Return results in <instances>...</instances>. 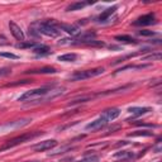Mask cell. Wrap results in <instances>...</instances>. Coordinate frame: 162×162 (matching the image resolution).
<instances>
[{"label": "cell", "instance_id": "obj_19", "mask_svg": "<svg viewBox=\"0 0 162 162\" xmlns=\"http://www.w3.org/2000/svg\"><path fill=\"white\" fill-rule=\"evenodd\" d=\"M133 153L132 152H128V151H122V152H118V153H115L114 157H117V158H122V160H129V158H133Z\"/></svg>", "mask_w": 162, "mask_h": 162}, {"label": "cell", "instance_id": "obj_30", "mask_svg": "<svg viewBox=\"0 0 162 162\" xmlns=\"http://www.w3.org/2000/svg\"><path fill=\"white\" fill-rule=\"evenodd\" d=\"M158 162H161V161H158Z\"/></svg>", "mask_w": 162, "mask_h": 162}, {"label": "cell", "instance_id": "obj_1", "mask_svg": "<svg viewBox=\"0 0 162 162\" xmlns=\"http://www.w3.org/2000/svg\"><path fill=\"white\" fill-rule=\"evenodd\" d=\"M29 33L32 34H43L47 37H59L61 30L56 27V22L47 20V22H36L29 27Z\"/></svg>", "mask_w": 162, "mask_h": 162}, {"label": "cell", "instance_id": "obj_16", "mask_svg": "<svg viewBox=\"0 0 162 162\" xmlns=\"http://www.w3.org/2000/svg\"><path fill=\"white\" fill-rule=\"evenodd\" d=\"M76 59H77L76 53H66V55L59 56V61H62V62H74Z\"/></svg>", "mask_w": 162, "mask_h": 162}, {"label": "cell", "instance_id": "obj_8", "mask_svg": "<svg viewBox=\"0 0 162 162\" xmlns=\"http://www.w3.org/2000/svg\"><path fill=\"white\" fill-rule=\"evenodd\" d=\"M107 120L104 119L103 117H100V118H98V119H95V120H92L91 123H89V124H86V127H85V129L86 131H99V129H101V128H104V127L107 125Z\"/></svg>", "mask_w": 162, "mask_h": 162}, {"label": "cell", "instance_id": "obj_14", "mask_svg": "<svg viewBox=\"0 0 162 162\" xmlns=\"http://www.w3.org/2000/svg\"><path fill=\"white\" fill-rule=\"evenodd\" d=\"M149 110H151L149 108H140V107H133V108H129V109H128V111L132 113L134 117H140V115H143V114L148 113Z\"/></svg>", "mask_w": 162, "mask_h": 162}, {"label": "cell", "instance_id": "obj_6", "mask_svg": "<svg viewBox=\"0 0 162 162\" xmlns=\"http://www.w3.org/2000/svg\"><path fill=\"white\" fill-rule=\"evenodd\" d=\"M9 28H10L11 34H13V37H14L17 41H20V42L24 41V38H26L24 32L22 30V28H20L18 24H15L14 22H10V23H9Z\"/></svg>", "mask_w": 162, "mask_h": 162}, {"label": "cell", "instance_id": "obj_28", "mask_svg": "<svg viewBox=\"0 0 162 162\" xmlns=\"http://www.w3.org/2000/svg\"><path fill=\"white\" fill-rule=\"evenodd\" d=\"M161 149H162V146H161V143H158V146H157V147H155V148H153V151H155V152H157V153H158V152H161Z\"/></svg>", "mask_w": 162, "mask_h": 162}, {"label": "cell", "instance_id": "obj_12", "mask_svg": "<svg viewBox=\"0 0 162 162\" xmlns=\"http://www.w3.org/2000/svg\"><path fill=\"white\" fill-rule=\"evenodd\" d=\"M91 4V2H76V3H72V4H70L67 8H66V10L67 11H75V10H81L83 8H85V6H87V5H90Z\"/></svg>", "mask_w": 162, "mask_h": 162}, {"label": "cell", "instance_id": "obj_26", "mask_svg": "<svg viewBox=\"0 0 162 162\" xmlns=\"http://www.w3.org/2000/svg\"><path fill=\"white\" fill-rule=\"evenodd\" d=\"M18 47H22V48H24V47H37V44L34 43V42H28V43H20L18 44Z\"/></svg>", "mask_w": 162, "mask_h": 162}, {"label": "cell", "instance_id": "obj_24", "mask_svg": "<svg viewBox=\"0 0 162 162\" xmlns=\"http://www.w3.org/2000/svg\"><path fill=\"white\" fill-rule=\"evenodd\" d=\"M0 57H5V59H10V60H17L18 56L14 53H9V52H0Z\"/></svg>", "mask_w": 162, "mask_h": 162}, {"label": "cell", "instance_id": "obj_2", "mask_svg": "<svg viewBox=\"0 0 162 162\" xmlns=\"http://www.w3.org/2000/svg\"><path fill=\"white\" fill-rule=\"evenodd\" d=\"M50 91V89H46V87H42V89H34V90H30V91H27L24 92L22 96H19V101H33V103H42L43 101V98L47 95V92Z\"/></svg>", "mask_w": 162, "mask_h": 162}, {"label": "cell", "instance_id": "obj_13", "mask_svg": "<svg viewBox=\"0 0 162 162\" xmlns=\"http://www.w3.org/2000/svg\"><path fill=\"white\" fill-rule=\"evenodd\" d=\"M115 10H117V6H111V8H108L107 10H104L103 13L98 17V22H105V20H108L109 17H110L111 14H114Z\"/></svg>", "mask_w": 162, "mask_h": 162}, {"label": "cell", "instance_id": "obj_10", "mask_svg": "<svg viewBox=\"0 0 162 162\" xmlns=\"http://www.w3.org/2000/svg\"><path fill=\"white\" fill-rule=\"evenodd\" d=\"M119 114H120V110L117 109V108H111V109H108L103 113L101 117L105 119L107 122H110V120H114V119H117L119 117Z\"/></svg>", "mask_w": 162, "mask_h": 162}, {"label": "cell", "instance_id": "obj_15", "mask_svg": "<svg viewBox=\"0 0 162 162\" xmlns=\"http://www.w3.org/2000/svg\"><path fill=\"white\" fill-rule=\"evenodd\" d=\"M57 70L53 67H42L39 70H29L27 74H56Z\"/></svg>", "mask_w": 162, "mask_h": 162}, {"label": "cell", "instance_id": "obj_23", "mask_svg": "<svg viewBox=\"0 0 162 162\" xmlns=\"http://www.w3.org/2000/svg\"><path fill=\"white\" fill-rule=\"evenodd\" d=\"M161 57H162V55L161 53H155V55H149V56H146V57H143V61H148V60H161Z\"/></svg>", "mask_w": 162, "mask_h": 162}, {"label": "cell", "instance_id": "obj_20", "mask_svg": "<svg viewBox=\"0 0 162 162\" xmlns=\"http://www.w3.org/2000/svg\"><path fill=\"white\" fill-rule=\"evenodd\" d=\"M153 133L148 132V131H137L134 133H131L129 137H152Z\"/></svg>", "mask_w": 162, "mask_h": 162}, {"label": "cell", "instance_id": "obj_25", "mask_svg": "<svg viewBox=\"0 0 162 162\" xmlns=\"http://www.w3.org/2000/svg\"><path fill=\"white\" fill-rule=\"evenodd\" d=\"M140 34L141 36H144V37H151V36H155V32L144 29V30H140Z\"/></svg>", "mask_w": 162, "mask_h": 162}, {"label": "cell", "instance_id": "obj_3", "mask_svg": "<svg viewBox=\"0 0 162 162\" xmlns=\"http://www.w3.org/2000/svg\"><path fill=\"white\" fill-rule=\"evenodd\" d=\"M104 72V68L99 67V68H92V70H85V71H79L76 74H74L72 76H70L71 81H81V80H86V79H91L99 76Z\"/></svg>", "mask_w": 162, "mask_h": 162}, {"label": "cell", "instance_id": "obj_21", "mask_svg": "<svg viewBox=\"0 0 162 162\" xmlns=\"http://www.w3.org/2000/svg\"><path fill=\"white\" fill-rule=\"evenodd\" d=\"M74 147H71V146H65V147H61V148H59V149H56V151H53V152H51L48 156H57V155H62V153H65L66 151H70V149H72Z\"/></svg>", "mask_w": 162, "mask_h": 162}, {"label": "cell", "instance_id": "obj_4", "mask_svg": "<svg viewBox=\"0 0 162 162\" xmlns=\"http://www.w3.org/2000/svg\"><path fill=\"white\" fill-rule=\"evenodd\" d=\"M39 134H41V132H36V133H28V134H23V136H19V137H17V138H13V140L9 141V142L4 146V149L11 148V147H14V146L20 144V143H24L26 141L32 140V138L37 137V136H39Z\"/></svg>", "mask_w": 162, "mask_h": 162}, {"label": "cell", "instance_id": "obj_22", "mask_svg": "<svg viewBox=\"0 0 162 162\" xmlns=\"http://www.w3.org/2000/svg\"><path fill=\"white\" fill-rule=\"evenodd\" d=\"M77 162H99V157L96 155H89V156H85L84 158L79 160Z\"/></svg>", "mask_w": 162, "mask_h": 162}, {"label": "cell", "instance_id": "obj_7", "mask_svg": "<svg viewBox=\"0 0 162 162\" xmlns=\"http://www.w3.org/2000/svg\"><path fill=\"white\" fill-rule=\"evenodd\" d=\"M29 122H32V119L26 118V119H22V120H15V122H10L5 125L0 127V131H6V129H15V128H20V127H24L27 125Z\"/></svg>", "mask_w": 162, "mask_h": 162}, {"label": "cell", "instance_id": "obj_5", "mask_svg": "<svg viewBox=\"0 0 162 162\" xmlns=\"http://www.w3.org/2000/svg\"><path fill=\"white\" fill-rule=\"evenodd\" d=\"M56 146H57V141L56 140H47V141L39 142L38 144H34L33 149H34V151H37V152H43V151H47V149H52Z\"/></svg>", "mask_w": 162, "mask_h": 162}, {"label": "cell", "instance_id": "obj_9", "mask_svg": "<svg viewBox=\"0 0 162 162\" xmlns=\"http://www.w3.org/2000/svg\"><path fill=\"white\" fill-rule=\"evenodd\" d=\"M155 23V14L153 13H149V14H146L143 17H140L133 24L134 26H149Z\"/></svg>", "mask_w": 162, "mask_h": 162}, {"label": "cell", "instance_id": "obj_27", "mask_svg": "<svg viewBox=\"0 0 162 162\" xmlns=\"http://www.w3.org/2000/svg\"><path fill=\"white\" fill-rule=\"evenodd\" d=\"M8 74H10L9 68H3V70H0V75H8Z\"/></svg>", "mask_w": 162, "mask_h": 162}, {"label": "cell", "instance_id": "obj_29", "mask_svg": "<svg viewBox=\"0 0 162 162\" xmlns=\"http://www.w3.org/2000/svg\"><path fill=\"white\" fill-rule=\"evenodd\" d=\"M26 162H38V161H26Z\"/></svg>", "mask_w": 162, "mask_h": 162}, {"label": "cell", "instance_id": "obj_17", "mask_svg": "<svg viewBox=\"0 0 162 162\" xmlns=\"http://www.w3.org/2000/svg\"><path fill=\"white\" fill-rule=\"evenodd\" d=\"M115 41L118 42H123V43H128V44H136L137 41L129 36H117L115 37Z\"/></svg>", "mask_w": 162, "mask_h": 162}, {"label": "cell", "instance_id": "obj_18", "mask_svg": "<svg viewBox=\"0 0 162 162\" xmlns=\"http://www.w3.org/2000/svg\"><path fill=\"white\" fill-rule=\"evenodd\" d=\"M33 52L36 55H41V56H44V55H48L50 53V48L47 46H37V47L33 48Z\"/></svg>", "mask_w": 162, "mask_h": 162}, {"label": "cell", "instance_id": "obj_11", "mask_svg": "<svg viewBox=\"0 0 162 162\" xmlns=\"http://www.w3.org/2000/svg\"><path fill=\"white\" fill-rule=\"evenodd\" d=\"M56 27L59 28V29H62L67 33H70L71 36H76V34L80 33V29L75 26H68V24H59V23H56Z\"/></svg>", "mask_w": 162, "mask_h": 162}]
</instances>
